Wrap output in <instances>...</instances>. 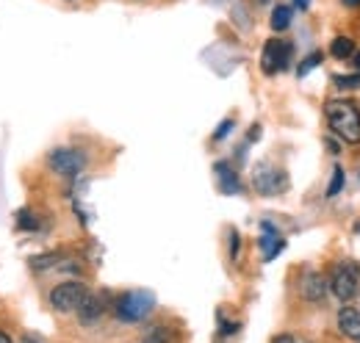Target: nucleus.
I'll return each instance as SVG.
<instances>
[{"label":"nucleus","mask_w":360,"mask_h":343,"mask_svg":"<svg viewBox=\"0 0 360 343\" xmlns=\"http://www.w3.org/2000/svg\"><path fill=\"white\" fill-rule=\"evenodd\" d=\"M316 64H321V53H311V56H308V58H305V61L297 67V75H300V78H305V75L314 70Z\"/></svg>","instance_id":"obj_17"},{"label":"nucleus","mask_w":360,"mask_h":343,"mask_svg":"<svg viewBox=\"0 0 360 343\" xmlns=\"http://www.w3.org/2000/svg\"><path fill=\"white\" fill-rule=\"evenodd\" d=\"M330 288H333V294H335L341 302L355 299V297L360 294V266L358 263H338L335 271H333Z\"/></svg>","instance_id":"obj_3"},{"label":"nucleus","mask_w":360,"mask_h":343,"mask_svg":"<svg viewBox=\"0 0 360 343\" xmlns=\"http://www.w3.org/2000/svg\"><path fill=\"white\" fill-rule=\"evenodd\" d=\"M344 6H360V0H341Z\"/></svg>","instance_id":"obj_25"},{"label":"nucleus","mask_w":360,"mask_h":343,"mask_svg":"<svg viewBox=\"0 0 360 343\" xmlns=\"http://www.w3.org/2000/svg\"><path fill=\"white\" fill-rule=\"evenodd\" d=\"M330 56L333 58H352L355 56V42L349 39V37H338V39H333V44H330Z\"/></svg>","instance_id":"obj_13"},{"label":"nucleus","mask_w":360,"mask_h":343,"mask_svg":"<svg viewBox=\"0 0 360 343\" xmlns=\"http://www.w3.org/2000/svg\"><path fill=\"white\" fill-rule=\"evenodd\" d=\"M0 343H11V338H8V335H6L3 330H0Z\"/></svg>","instance_id":"obj_24"},{"label":"nucleus","mask_w":360,"mask_h":343,"mask_svg":"<svg viewBox=\"0 0 360 343\" xmlns=\"http://www.w3.org/2000/svg\"><path fill=\"white\" fill-rule=\"evenodd\" d=\"M261 3H269V0H261Z\"/></svg>","instance_id":"obj_28"},{"label":"nucleus","mask_w":360,"mask_h":343,"mask_svg":"<svg viewBox=\"0 0 360 343\" xmlns=\"http://www.w3.org/2000/svg\"><path fill=\"white\" fill-rule=\"evenodd\" d=\"M214 172H217V177H219V191L222 194H238L241 191V177H238V172L233 169L230 164H217L214 167Z\"/></svg>","instance_id":"obj_10"},{"label":"nucleus","mask_w":360,"mask_h":343,"mask_svg":"<svg viewBox=\"0 0 360 343\" xmlns=\"http://www.w3.org/2000/svg\"><path fill=\"white\" fill-rule=\"evenodd\" d=\"M271 343H302V338H297V335H288V332H285V335H277Z\"/></svg>","instance_id":"obj_22"},{"label":"nucleus","mask_w":360,"mask_h":343,"mask_svg":"<svg viewBox=\"0 0 360 343\" xmlns=\"http://www.w3.org/2000/svg\"><path fill=\"white\" fill-rule=\"evenodd\" d=\"M252 186H255V191H258V194H264V197H274V194L288 191V177H285V172L277 169V167H271V164H261V167H255Z\"/></svg>","instance_id":"obj_5"},{"label":"nucleus","mask_w":360,"mask_h":343,"mask_svg":"<svg viewBox=\"0 0 360 343\" xmlns=\"http://www.w3.org/2000/svg\"><path fill=\"white\" fill-rule=\"evenodd\" d=\"M56 263H61V255H42L31 260L34 268H50V266H56Z\"/></svg>","instance_id":"obj_19"},{"label":"nucleus","mask_w":360,"mask_h":343,"mask_svg":"<svg viewBox=\"0 0 360 343\" xmlns=\"http://www.w3.org/2000/svg\"><path fill=\"white\" fill-rule=\"evenodd\" d=\"M294 3H297L300 8H308V6H311V0H294Z\"/></svg>","instance_id":"obj_23"},{"label":"nucleus","mask_w":360,"mask_h":343,"mask_svg":"<svg viewBox=\"0 0 360 343\" xmlns=\"http://www.w3.org/2000/svg\"><path fill=\"white\" fill-rule=\"evenodd\" d=\"M333 84L338 86V89H358V86H360V72H358V75H335V78H333Z\"/></svg>","instance_id":"obj_18"},{"label":"nucleus","mask_w":360,"mask_h":343,"mask_svg":"<svg viewBox=\"0 0 360 343\" xmlns=\"http://www.w3.org/2000/svg\"><path fill=\"white\" fill-rule=\"evenodd\" d=\"M264 227V238H261V250H264V260H274V257L283 252V247H285V241L277 235V230L271 227L269 221H264L261 224Z\"/></svg>","instance_id":"obj_11"},{"label":"nucleus","mask_w":360,"mask_h":343,"mask_svg":"<svg viewBox=\"0 0 360 343\" xmlns=\"http://www.w3.org/2000/svg\"><path fill=\"white\" fill-rule=\"evenodd\" d=\"M288 25H291V8L288 6H277L271 11V28L274 31H285Z\"/></svg>","instance_id":"obj_14"},{"label":"nucleus","mask_w":360,"mask_h":343,"mask_svg":"<svg viewBox=\"0 0 360 343\" xmlns=\"http://www.w3.org/2000/svg\"><path fill=\"white\" fill-rule=\"evenodd\" d=\"M175 341V335H172V330H167V327H155V330H150V335L144 338V343H172Z\"/></svg>","instance_id":"obj_15"},{"label":"nucleus","mask_w":360,"mask_h":343,"mask_svg":"<svg viewBox=\"0 0 360 343\" xmlns=\"http://www.w3.org/2000/svg\"><path fill=\"white\" fill-rule=\"evenodd\" d=\"M230 257H238V233L230 230Z\"/></svg>","instance_id":"obj_21"},{"label":"nucleus","mask_w":360,"mask_h":343,"mask_svg":"<svg viewBox=\"0 0 360 343\" xmlns=\"http://www.w3.org/2000/svg\"><path fill=\"white\" fill-rule=\"evenodd\" d=\"M324 114H327V122H330V130L349 141V144H358L360 141V111L355 103L349 100H330L324 105Z\"/></svg>","instance_id":"obj_1"},{"label":"nucleus","mask_w":360,"mask_h":343,"mask_svg":"<svg viewBox=\"0 0 360 343\" xmlns=\"http://www.w3.org/2000/svg\"><path fill=\"white\" fill-rule=\"evenodd\" d=\"M155 307V297L150 291H128L122 294L117 304H114V313L120 321L125 324H136V321H144Z\"/></svg>","instance_id":"obj_2"},{"label":"nucleus","mask_w":360,"mask_h":343,"mask_svg":"<svg viewBox=\"0 0 360 343\" xmlns=\"http://www.w3.org/2000/svg\"><path fill=\"white\" fill-rule=\"evenodd\" d=\"M22 343H39V341H31V338H25V341H22Z\"/></svg>","instance_id":"obj_27"},{"label":"nucleus","mask_w":360,"mask_h":343,"mask_svg":"<svg viewBox=\"0 0 360 343\" xmlns=\"http://www.w3.org/2000/svg\"><path fill=\"white\" fill-rule=\"evenodd\" d=\"M338 330L347 338L360 343V310H355V307H341L338 310Z\"/></svg>","instance_id":"obj_9"},{"label":"nucleus","mask_w":360,"mask_h":343,"mask_svg":"<svg viewBox=\"0 0 360 343\" xmlns=\"http://www.w3.org/2000/svg\"><path fill=\"white\" fill-rule=\"evenodd\" d=\"M341 188H344V169L335 167V169H333V183L327 186V197H335Z\"/></svg>","instance_id":"obj_16"},{"label":"nucleus","mask_w":360,"mask_h":343,"mask_svg":"<svg viewBox=\"0 0 360 343\" xmlns=\"http://www.w3.org/2000/svg\"><path fill=\"white\" fill-rule=\"evenodd\" d=\"M327 280L319 274V271H305L302 274V283H300V294H302V299L308 302H321L327 297Z\"/></svg>","instance_id":"obj_8"},{"label":"nucleus","mask_w":360,"mask_h":343,"mask_svg":"<svg viewBox=\"0 0 360 343\" xmlns=\"http://www.w3.org/2000/svg\"><path fill=\"white\" fill-rule=\"evenodd\" d=\"M302 343H308V341H302Z\"/></svg>","instance_id":"obj_29"},{"label":"nucleus","mask_w":360,"mask_h":343,"mask_svg":"<svg viewBox=\"0 0 360 343\" xmlns=\"http://www.w3.org/2000/svg\"><path fill=\"white\" fill-rule=\"evenodd\" d=\"M355 67H358V72H360V53H355Z\"/></svg>","instance_id":"obj_26"},{"label":"nucleus","mask_w":360,"mask_h":343,"mask_svg":"<svg viewBox=\"0 0 360 343\" xmlns=\"http://www.w3.org/2000/svg\"><path fill=\"white\" fill-rule=\"evenodd\" d=\"M78 313V318L84 321V324H94V321H100L103 318V313H105V302L100 299V297H86V299L81 302V307L75 310Z\"/></svg>","instance_id":"obj_12"},{"label":"nucleus","mask_w":360,"mask_h":343,"mask_svg":"<svg viewBox=\"0 0 360 343\" xmlns=\"http://www.w3.org/2000/svg\"><path fill=\"white\" fill-rule=\"evenodd\" d=\"M86 297H89V288L84 283H61L50 291V304L58 313H75Z\"/></svg>","instance_id":"obj_4"},{"label":"nucleus","mask_w":360,"mask_h":343,"mask_svg":"<svg viewBox=\"0 0 360 343\" xmlns=\"http://www.w3.org/2000/svg\"><path fill=\"white\" fill-rule=\"evenodd\" d=\"M230 130H233V119H225V122L217 128L214 138H217V141H222V138H227V133H230Z\"/></svg>","instance_id":"obj_20"},{"label":"nucleus","mask_w":360,"mask_h":343,"mask_svg":"<svg viewBox=\"0 0 360 343\" xmlns=\"http://www.w3.org/2000/svg\"><path fill=\"white\" fill-rule=\"evenodd\" d=\"M291 61V44L283 42V39H269L264 44V56H261V67L266 75H274V72H283Z\"/></svg>","instance_id":"obj_7"},{"label":"nucleus","mask_w":360,"mask_h":343,"mask_svg":"<svg viewBox=\"0 0 360 343\" xmlns=\"http://www.w3.org/2000/svg\"><path fill=\"white\" fill-rule=\"evenodd\" d=\"M50 169L61 177H78L81 172L86 169V155L81 150H70V147H61V150H53L50 158H47Z\"/></svg>","instance_id":"obj_6"}]
</instances>
